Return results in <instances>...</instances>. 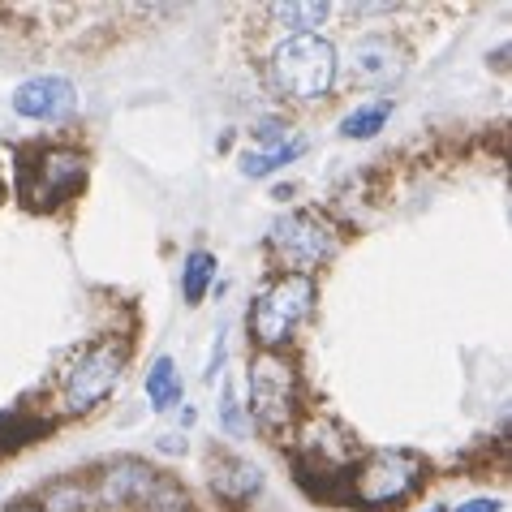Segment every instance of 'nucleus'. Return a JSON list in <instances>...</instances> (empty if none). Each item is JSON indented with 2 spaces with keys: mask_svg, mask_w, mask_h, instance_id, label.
<instances>
[{
  "mask_svg": "<svg viewBox=\"0 0 512 512\" xmlns=\"http://www.w3.org/2000/svg\"><path fill=\"white\" fill-rule=\"evenodd\" d=\"M418 478H422L418 457H409V452H379V457L358 474L353 491H358L362 504H388V500H401Z\"/></svg>",
  "mask_w": 512,
  "mask_h": 512,
  "instance_id": "obj_7",
  "label": "nucleus"
},
{
  "mask_svg": "<svg viewBox=\"0 0 512 512\" xmlns=\"http://www.w3.org/2000/svg\"><path fill=\"white\" fill-rule=\"evenodd\" d=\"M500 508H504V500H487V495H482V500H469V504L452 508V512H500Z\"/></svg>",
  "mask_w": 512,
  "mask_h": 512,
  "instance_id": "obj_17",
  "label": "nucleus"
},
{
  "mask_svg": "<svg viewBox=\"0 0 512 512\" xmlns=\"http://www.w3.org/2000/svg\"><path fill=\"white\" fill-rule=\"evenodd\" d=\"M435 512H439V508H435Z\"/></svg>",
  "mask_w": 512,
  "mask_h": 512,
  "instance_id": "obj_19",
  "label": "nucleus"
},
{
  "mask_svg": "<svg viewBox=\"0 0 512 512\" xmlns=\"http://www.w3.org/2000/svg\"><path fill=\"white\" fill-rule=\"evenodd\" d=\"M310 310H315V280H310V276H284V280H276L272 289L259 297V306H254V319H250L254 340H259L263 349L284 345Z\"/></svg>",
  "mask_w": 512,
  "mask_h": 512,
  "instance_id": "obj_3",
  "label": "nucleus"
},
{
  "mask_svg": "<svg viewBox=\"0 0 512 512\" xmlns=\"http://www.w3.org/2000/svg\"><path fill=\"white\" fill-rule=\"evenodd\" d=\"M35 173H39V181L35 186H26V198L52 207V203H61V198H69L82 186V177H87V160H82L78 151H44L39 155V164H35Z\"/></svg>",
  "mask_w": 512,
  "mask_h": 512,
  "instance_id": "obj_9",
  "label": "nucleus"
},
{
  "mask_svg": "<svg viewBox=\"0 0 512 512\" xmlns=\"http://www.w3.org/2000/svg\"><path fill=\"white\" fill-rule=\"evenodd\" d=\"M267 13L289 26L293 35H319V22L332 13V5H319V0H289V5H272Z\"/></svg>",
  "mask_w": 512,
  "mask_h": 512,
  "instance_id": "obj_13",
  "label": "nucleus"
},
{
  "mask_svg": "<svg viewBox=\"0 0 512 512\" xmlns=\"http://www.w3.org/2000/svg\"><path fill=\"white\" fill-rule=\"evenodd\" d=\"M211 280H216V254H207V250L186 254V267H181V293H186L190 306L203 302Z\"/></svg>",
  "mask_w": 512,
  "mask_h": 512,
  "instance_id": "obj_15",
  "label": "nucleus"
},
{
  "mask_svg": "<svg viewBox=\"0 0 512 512\" xmlns=\"http://www.w3.org/2000/svg\"><path fill=\"white\" fill-rule=\"evenodd\" d=\"M78 104V95H74V82L69 78H31V82H22L18 91H13V112L26 121H61L69 117Z\"/></svg>",
  "mask_w": 512,
  "mask_h": 512,
  "instance_id": "obj_8",
  "label": "nucleus"
},
{
  "mask_svg": "<svg viewBox=\"0 0 512 512\" xmlns=\"http://www.w3.org/2000/svg\"><path fill=\"white\" fill-rule=\"evenodd\" d=\"M130 362V345L125 340H95L82 349L74 366L65 371V409H91L121 383V371Z\"/></svg>",
  "mask_w": 512,
  "mask_h": 512,
  "instance_id": "obj_2",
  "label": "nucleus"
},
{
  "mask_svg": "<svg viewBox=\"0 0 512 512\" xmlns=\"http://www.w3.org/2000/svg\"><path fill=\"white\" fill-rule=\"evenodd\" d=\"M99 495L108 504H142L155 512H186V491H177L173 482L155 469L138 465V461H121L112 465L104 482H99Z\"/></svg>",
  "mask_w": 512,
  "mask_h": 512,
  "instance_id": "obj_5",
  "label": "nucleus"
},
{
  "mask_svg": "<svg viewBox=\"0 0 512 512\" xmlns=\"http://www.w3.org/2000/svg\"><path fill=\"white\" fill-rule=\"evenodd\" d=\"M353 74L371 87H383V82H396L405 74V52L392 44L388 35H366L353 44Z\"/></svg>",
  "mask_w": 512,
  "mask_h": 512,
  "instance_id": "obj_10",
  "label": "nucleus"
},
{
  "mask_svg": "<svg viewBox=\"0 0 512 512\" xmlns=\"http://www.w3.org/2000/svg\"><path fill=\"white\" fill-rule=\"evenodd\" d=\"M336 48L323 35H289L267 56V78L289 99H319L336 82Z\"/></svg>",
  "mask_w": 512,
  "mask_h": 512,
  "instance_id": "obj_1",
  "label": "nucleus"
},
{
  "mask_svg": "<svg viewBox=\"0 0 512 512\" xmlns=\"http://www.w3.org/2000/svg\"><path fill=\"white\" fill-rule=\"evenodd\" d=\"M250 405H254V418L263 426H272V431L293 422L297 375H293L289 362L276 358V353H263V358L250 366Z\"/></svg>",
  "mask_w": 512,
  "mask_h": 512,
  "instance_id": "obj_6",
  "label": "nucleus"
},
{
  "mask_svg": "<svg viewBox=\"0 0 512 512\" xmlns=\"http://www.w3.org/2000/svg\"><path fill=\"white\" fill-rule=\"evenodd\" d=\"M302 151H306L302 138L276 142V147H267V151H246V155H241V173H246V177H267V173H276V168L293 164Z\"/></svg>",
  "mask_w": 512,
  "mask_h": 512,
  "instance_id": "obj_14",
  "label": "nucleus"
},
{
  "mask_svg": "<svg viewBox=\"0 0 512 512\" xmlns=\"http://www.w3.org/2000/svg\"><path fill=\"white\" fill-rule=\"evenodd\" d=\"M388 112H392L388 99H375V104L353 108L349 117L340 121V134H345V138H375L383 125H388Z\"/></svg>",
  "mask_w": 512,
  "mask_h": 512,
  "instance_id": "obj_16",
  "label": "nucleus"
},
{
  "mask_svg": "<svg viewBox=\"0 0 512 512\" xmlns=\"http://www.w3.org/2000/svg\"><path fill=\"white\" fill-rule=\"evenodd\" d=\"M272 250L284 267H293L289 276H306L336 254V229L315 211H289L272 229Z\"/></svg>",
  "mask_w": 512,
  "mask_h": 512,
  "instance_id": "obj_4",
  "label": "nucleus"
},
{
  "mask_svg": "<svg viewBox=\"0 0 512 512\" xmlns=\"http://www.w3.org/2000/svg\"><path fill=\"white\" fill-rule=\"evenodd\" d=\"M147 401H151V409H160V414L181 401V371H177L173 358H155L151 362V371H147Z\"/></svg>",
  "mask_w": 512,
  "mask_h": 512,
  "instance_id": "obj_12",
  "label": "nucleus"
},
{
  "mask_svg": "<svg viewBox=\"0 0 512 512\" xmlns=\"http://www.w3.org/2000/svg\"><path fill=\"white\" fill-rule=\"evenodd\" d=\"M216 474H211V487H216L220 495H229V500H246V495H254L263 487V474L259 465L241 461V457H216Z\"/></svg>",
  "mask_w": 512,
  "mask_h": 512,
  "instance_id": "obj_11",
  "label": "nucleus"
},
{
  "mask_svg": "<svg viewBox=\"0 0 512 512\" xmlns=\"http://www.w3.org/2000/svg\"><path fill=\"white\" fill-rule=\"evenodd\" d=\"M18 512H31V508H18Z\"/></svg>",
  "mask_w": 512,
  "mask_h": 512,
  "instance_id": "obj_18",
  "label": "nucleus"
}]
</instances>
